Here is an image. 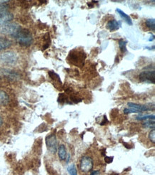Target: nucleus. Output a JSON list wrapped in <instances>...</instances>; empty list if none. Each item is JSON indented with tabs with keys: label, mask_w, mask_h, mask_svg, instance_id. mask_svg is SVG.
Segmentation results:
<instances>
[{
	"label": "nucleus",
	"mask_w": 155,
	"mask_h": 175,
	"mask_svg": "<svg viewBox=\"0 0 155 175\" xmlns=\"http://www.w3.org/2000/svg\"><path fill=\"white\" fill-rule=\"evenodd\" d=\"M15 39L19 45L23 47H29L33 43L32 33L27 29H22L15 37Z\"/></svg>",
	"instance_id": "obj_1"
},
{
	"label": "nucleus",
	"mask_w": 155,
	"mask_h": 175,
	"mask_svg": "<svg viewBox=\"0 0 155 175\" xmlns=\"http://www.w3.org/2000/svg\"><path fill=\"white\" fill-rule=\"evenodd\" d=\"M22 30V28L16 23H13V22H9V23L5 24L2 26L1 31L5 35H10L15 38V37L20 32V31Z\"/></svg>",
	"instance_id": "obj_2"
},
{
	"label": "nucleus",
	"mask_w": 155,
	"mask_h": 175,
	"mask_svg": "<svg viewBox=\"0 0 155 175\" xmlns=\"http://www.w3.org/2000/svg\"><path fill=\"white\" fill-rule=\"evenodd\" d=\"M0 61L5 64L14 65L18 61V56L14 52H6L0 55Z\"/></svg>",
	"instance_id": "obj_3"
},
{
	"label": "nucleus",
	"mask_w": 155,
	"mask_h": 175,
	"mask_svg": "<svg viewBox=\"0 0 155 175\" xmlns=\"http://www.w3.org/2000/svg\"><path fill=\"white\" fill-rule=\"evenodd\" d=\"M46 145L47 149L52 154H55L58 149V141L54 134H50L46 137Z\"/></svg>",
	"instance_id": "obj_4"
},
{
	"label": "nucleus",
	"mask_w": 155,
	"mask_h": 175,
	"mask_svg": "<svg viewBox=\"0 0 155 175\" xmlns=\"http://www.w3.org/2000/svg\"><path fill=\"white\" fill-rule=\"evenodd\" d=\"M140 82L146 83H155V73L154 70H146L140 73L139 76Z\"/></svg>",
	"instance_id": "obj_5"
},
{
	"label": "nucleus",
	"mask_w": 155,
	"mask_h": 175,
	"mask_svg": "<svg viewBox=\"0 0 155 175\" xmlns=\"http://www.w3.org/2000/svg\"><path fill=\"white\" fill-rule=\"evenodd\" d=\"M80 169L83 172H89L93 168L94 162L91 157L85 156L80 160Z\"/></svg>",
	"instance_id": "obj_6"
},
{
	"label": "nucleus",
	"mask_w": 155,
	"mask_h": 175,
	"mask_svg": "<svg viewBox=\"0 0 155 175\" xmlns=\"http://www.w3.org/2000/svg\"><path fill=\"white\" fill-rule=\"evenodd\" d=\"M85 54H83L82 52H77V53H74L73 52L70 53V57L71 58V61H72V63L74 64L75 62H77V65H80L84 64V60H85Z\"/></svg>",
	"instance_id": "obj_7"
},
{
	"label": "nucleus",
	"mask_w": 155,
	"mask_h": 175,
	"mask_svg": "<svg viewBox=\"0 0 155 175\" xmlns=\"http://www.w3.org/2000/svg\"><path fill=\"white\" fill-rule=\"evenodd\" d=\"M128 106L130 108H133V109L137 110V111H139L140 113L142 111H152L154 108H152L150 106H145V105H141V104L138 103H128Z\"/></svg>",
	"instance_id": "obj_8"
},
{
	"label": "nucleus",
	"mask_w": 155,
	"mask_h": 175,
	"mask_svg": "<svg viewBox=\"0 0 155 175\" xmlns=\"http://www.w3.org/2000/svg\"><path fill=\"white\" fill-rule=\"evenodd\" d=\"M121 22L119 21H117L115 20H110L106 24V28L108 29L109 30L111 31V32H114V31H116L117 30H119V28L121 27Z\"/></svg>",
	"instance_id": "obj_9"
},
{
	"label": "nucleus",
	"mask_w": 155,
	"mask_h": 175,
	"mask_svg": "<svg viewBox=\"0 0 155 175\" xmlns=\"http://www.w3.org/2000/svg\"><path fill=\"white\" fill-rule=\"evenodd\" d=\"M12 45V42L6 37H0V51L9 48Z\"/></svg>",
	"instance_id": "obj_10"
},
{
	"label": "nucleus",
	"mask_w": 155,
	"mask_h": 175,
	"mask_svg": "<svg viewBox=\"0 0 155 175\" xmlns=\"http://www.w3.org/2000/svg\"><path fill=\"white\" fill-rule=\"evenodd\" d=\"M9 102V95L5 91H0V106H7Z\"/></svg>",
	"instance_id": "obj_11"
},
{
	"label": "nucleus",
	"mask_w": 155,
	"mask_h": 175,
	"mask_svg": "<svg viewBox=\"0 0 155 175\" xmlns=\"http://www.w3.org/2000/svg\"><path fill=\"white\" fill-rule=\"evenodd\" d=\"M57 150H58V155L60 160H62V161L66 160L67 157V153L66 147H64V145L63 144L60 145Z\"/></svg>",
	"instance_id": "obj_12"
},
{
	"label": "nucleus",
	"mask_w": 155,
	"mask_h": 175,
	"mask_svg": "<svg viewBox=\"0 0 155 175\" xmlns=\"http://www.w3.org/2000/svg\"><path fill=\"white\" fill-rule=\"evenodd\" d=\"M116 11H117V12H118L119 15L121 16V17L122 18L123 20L127 22V24H129V25H132L133 24L132 20L131 17L128 15V14H127L126 13H125V12H124L122 10H121L120 9H117Z\"/></svg>",
	"instance_id": "obj_13"
},
{
	"label": "nucleus",
	"mask_w": 155,
	"mask_h": 175,
	"mask_svg": "<svg viewBox=\"0 0 155 175\" xmlns=\"http://www.w3.org/2000/svg\"><path fill=\"white\" fill-rule=\"evenodd\" d=\"M8 13H9V6L5 3L0 4V19L7 15Z\"/></svg>",
	"instance_id": "obj_14"
},
{
	"label": "nucleus",
	"mask_w": 155,
	"mask_h": 175,
	"mask_svg": "<svg viewBox=\"0 0 155 175\" xmlns=\"http://www.w3.org/2000/svg\"><path fill=\"white\" fill-rule=\"evenodd\" d=\"M13 18H14L13 14H12L11 12H9V13H8L7 15H5V17H3L2 18L0 19V24H1V25H4V24H5L9 23V22L13 20Z\"/></svg>",
	"instance_id": "obj_15"
},
{
	"label": "nucleus",
	"mask_w": 155,
	"mask_h": 175,
	"mask_svg": "<svg viewBox=\"0 0 155 175\" xmlns=\"http://www.w3.org/2000/svg\"><path fill=\"white\" fill-rule=\"evenodd\" d=\"M145 24L146 27H147L150 30H155V21L154 19H148V20H146Z\"/></svg>",
	"instance_id": "obj_16"
},
{
	"label": "nucleus",
	"mask_w": 155,
	"mask_h": 175,
	"mask_svg": "<svg viewBox=\"0 0 155 175\" xmlns=\"http://www.w3.org/2000/svg\"><path fill=\"white\" fill-rule=\"evenodd\" d=\"M67 172L70 175H78V174H77V168L74 164H70V165L68 166Z\"/></svg>",
	"instance_id": "obj_17"
},
{
	"label": "nucleus",
	"mask_w": 155,
	"mask_h": 175,
	"mask_svg": "<svg viewBox=\"0 0 155 175\" xmlns=\"http://www.w3.org/2000/svg\"><path fill=\"white\" fill-rule=\"evenodd\" d=\"M142 125H143V126L144 127V128H152V129L154 128V120H152H152H146L145 122H144L143 124H142Z\"/></svg>",
	"instance_id": "obj_18"
},
{
	"label": "nucleus",
	"mask_w": 155,
	"mask_h": 175,
	"mask_svg": "<svg viewBox=\"0 0 155 175\" xmlns=\"http://www.w3.org/2000/svg\"><path fill=\"white\" fill-rule=\"evenodd\" d=\"M119 48H120L121 51L122 53H125L127 52V42L123 40V39H120L119 41Z\"/></svg>",
	"instance_id": "obj_19"
},
{
	"label": "nucleus",
	"mask_w": 155,
	"mask_h": 175,
	"mask_svg": "<svg viewBox=\"0 0 155 175\" xmlns=\"http://www.w3.org/2000/svg\"><path fill=\"white\" fill-rule=\"evenodd\" d=\"M137 119L139 121H146V120H154V115L147 116H139L137 117Z\"/></svg>",
	"instance_id": "obj_20"
},
{
	"label": "nucleus",
	"mask_w": 155,
	"mask_h": 175,
	"mask_svg": "<svg viewBox=\"0 0 155 175\" xmlns=\"http://www.w3.org/2000/svg\"><path fill=\"white\" fill-rule=\"evenodd\" d=\"M49 75L50 78H51L52 80H54V81H58V82L60 84H61V83H62V82H61L59 76L56 73H55L53 72V71H50L49 73Z\"/></svg>",
	"instance_id": "obj_21"
},
{
	"label": "nucleus",
	"mask_w": 155,
	"mask_h": 175,
	"mask_svg": "<svg viewBox=\"0 0 155 175\" xmlns=\"http://www.w3.org/2000/svg\"><path fill=\"white\" fill-rule=\"evenodd\" d=\"M149 139L151 141H152V143H155V130L154 128L152 129V131L150 132V134H149Z\"/></svg>",
	"instance_id": "obj_22"
},
{
	"label": "nucleus",
	"mask_w": 155,
	"mask_h": 175,
	"mask_svg": "<svg viewBox=\"0 0 155 175\" xmlns=\"http://www.w3.org/2000/svg\"><path fill=\"white\" fill-rule=\"evenodd\" d=\"M124 113L125 114H133V113H140L139 111H137V110L133 109V108H124Z\"/></svg>",
	"instance_id": "obj_23"
},
{
	"label": "nucleus",
	"mask_w": 155,
	"mask_h": 175,
	"mask_svg": "<svg viewBox=\"0 0 155 175\" xmlns=\"http://www.w3.org/2000/svg\"><path fill=\"white\" fill-rule=\"evenodd\" d=\"M113 159H114V157H105L104 160H105V162L106 164H110L112 162Z\"/></svg>",
	"instance_id": "obj_24"
},
{
	"label": "nucleus",
	"mask_w": 155,
	"mask_h": 175,
	"mask_svg": "<svg viewBox=\"0 0 155 175\" xmlns=\"http://www.w3.org/2000/svg\"><path fill=\"white\" fill-rule=\"evenodd\" d=\"M99 173H100L99 171L95 170V171H93V172H91V174H90V175H99Z\"/></svg>",
	"instance_id": "obj_25"
},
{
	"label": "nucleus",
	"mask_w": 155,
	"mask_h": 175,
	"mask_svg": "<svg viewBox=\"0 0 155 175\" xmlns=\"http://www.w3.org/2000/svg\"><path fill=\"white\" fill-rule=\"evenodd\" d=\"M106 123H108V120H107V118H106V117L105 116H104V120L102 121L101 122V125H104V124H105Z\"/></svg>",
	"instance_id": "obj_26"
},
{
	"label": "nucleus",
	"mask_w": 155,
	"mask_h": 175,
	"mask_svg": "<svg viewBox=\"0 0 155 175\" xmlns=\"http://www.w3.org/2000/svg\"><path fill=\"white\" fill-rule=\"evenodd\" d=\"M2 124H3V119L2 118V116H0V126H1Z\"/></svg>",
	"instance_id": "obj_27"
}]
</instances>
